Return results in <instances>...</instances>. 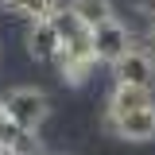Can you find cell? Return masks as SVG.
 <instances>
[{
	"label": "cell",
	"instance_id": "10",
	"mask_svg": "<svg viewBox=\"0 0 155 155\" xmlns=\"http://www.w3.org/2000/svg\"><path fill=\"white\" fill-rule=\"evenodd\" d=\"M132 8H136V16L147 19V31H151V23H155V0H132Z\"/></svg>",
	"mask_w": 155,
	"mask_h": 155
},
{
	"label": "cell",
	"instance_id": "9",
	"mask_svg": "<svg viewBox=\"0 0 155 155\" xmlns=\"http://www.w3.org/2000/svg\"><path fill=\"white\" fill-rule=\"evenodd\" d=\"M4 8L12 16H27V19H47L58 8V0H4Z\"/></svg>",
	"mask_w": 155,
	"mask_h": 155
},
{
	"label": "cell",
	"instance_id": "4",
	"mask_svg": "<svg viewBox=\"0 0 155 155\" xmlns=\"http://www.w3.org/2000/svg\"><path fill=\"white\" fill-rule=\"evenodd\" d=\"M132 47L136 43H132L128 27H124L120 19H109V23H101V27L93 31V54H97V62H109V66H113L116 58H124Z\"/></svg>",
	"mask_w": 155,
	"mask_h": 155
},
{
	"label": "cell",
	"instance_id": "14",
	"mask_svg": "<svg viewBox=\"0 0 155 155\" xmlns=\"http://www.w3.org/2000/svg\"><path fill=\"white\" fill-rule=\"evenodd\" d=\"M0 4H4V0H0Z\"/></svg>",
	"mask_w": 155,
	"mask_h": 155
},
{
	"label": "cell",
	"instance_id": "6",
	"mask_svg": "<svg viewBox=\"0 0 155 155\" xmlns=\"http://www.w3.org/2000/svg\"><path fill=\"white\" fill-rule=\"evenodd\" d=\"M27 54L35 58V62H58V54H62V39H58L51 16L27 23Z\"/></svg>",
	"mask_w": 155,
	"mask_h": 155
},
{
	"label": "cell",
	"instance_id": "12",
	"mask_svg": "<svg viewBox=\"0 0 155 155\" xmlns=\"http://www.w3.org/2000/svg\"><path fill=\"white\" fill-rule=\"evenodd\" d=\"M4 116H8V113H4V101H0V120H4Z\"/></svg>",
	"mask_w": 155,
	"mask_h": 155
},
{
	"label": "cell",
	"instance_id": "2",
	"mask_svg": "<svg viewBox=\"0 0 155 155\" xmlns=\"http://www.w3.org/2000/svg\"><path fill=\"white\" fill-rule=\"evenodd\" d=\"M113 85H140V89H155V54L147 47H132L124 58H116L113 66Z\"/></svg>",
	"mask_w": 155,
	"mask_h": 155
},
{
	"label": "cell",
	"instance_id": "8",
	"mask_svg": "<svg viewBox=\"0 0 155 155\" xmlns=\"http://www.w3.org/2000/svg\"><path fill=\"white\" fill-rule=\"evenodd\" d=\"M78 12V19L89 27V31H97L101 23H109V19H116V8H113V0H74L70 4Z\"/></svg>",
	"mask_w": 155,
	"mask_h": 155
},
{
	"label": "cell",
	"instance_id": "7",
	"mask_svg": "<svg viewBox=\"0 0 155 155\" xmlns=\"http://www.w3.org/2000/svg\"><path fill=\"white\" fill-rule=\"evenodd\" d=\"M151 105H155V89H140V85H113L109 105H105V116H124V113H136V109H151Z\"/></svg>",
	"mask_w": 155,
	"mask_h": 155
},
{
	"label": "cell",
	"instance_id": "3",
	"mask_svg": "<svg viewBox=\"0 0 155 155\" xmlns=\"http://www.w3.org/2000/svg\"><path fill=\"white\" fill-rule=\"evenodd\" d=\"M105 128L128 143H147V140H155V105L124 113V116H105Z\"/></svg>",
	"mask_w": 155,
	"mask_h": 155
},
{
	"label": "cell",
	"instance_id": "13",
	"mask_svg": "<svg viewBox=\"0 0 155 155\" xmlns=\"http://www.w3.org/2000/svg\"><path fill=\"white\" fill-rule=\"evenodd\" d=\"M0 155H8V151H0Z\"/></svg>",
	"mask_w": 155,
	"mask_h": 155
},
{
	"label": "cell",
	"instance_id": "1",
	"mask_svg": "<svg viewBox=\"0 0 155 155\" xmlns=\"http://www.w3.org/2000/svg\"><path fill=\"white\" fill-rule=\"evenodd\" d=\"M4 101V113L16 120L23 132L35 136L43 124H47V116H51V97L35 89V85H16V89H8V93L0 97Z\"/></svg>",
	"mask_w": 155,
	"mask_h": 155
},
{
	"label": "cell",
	"instance_id": "11",
	"mask_svg": "<svg viewBox=\"0 0 155 155\" xmlns=\"http://www.w3.org/2000/svg\"><path fill=\"white\" fill-rule=\"evenodd\" d=\"M147 51L155 54V23H151V31H147Z\"/></svg>",
	"mask_w": 155,
	"mask_h": 155
},
{
	"label": "cell",
	"instance_id": "5",
	"mask_svg": "<svg viewBox=\"0 0 155 155\" xmlns=\"http://www.w3.org/2000/svg\"><path fill=\"white\" fill-rule=\"evenodd\" d=\"M97 66V54H93V43H78V47H62L58 54V74L66 85H85L89 74Z\"/></svg>",
	"mask_w": 155,
	"mask_h": 155
}]
</instances>
